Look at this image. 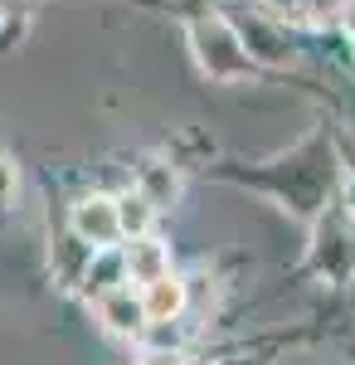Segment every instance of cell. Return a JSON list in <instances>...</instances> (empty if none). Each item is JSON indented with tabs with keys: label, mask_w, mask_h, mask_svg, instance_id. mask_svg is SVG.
Segmentation results:
<instances>
[{
	"label": "cell",
	"mask_w": 355,
	"mask_h": 365,
	"mask_svg": "<svg viewBox=\"0 0 355 365\" xmlns=\"http://www.w3.org/2000/svg\"><path fill=\"white\" fill-rule=\"evenodd\" d=\"M190 44H195V58L200 68L219 78V83H234V78H248L253 73V54L244 49V34L219 20V15H200L190 20Z\"/></svg>",
	"instance_id": "cell-1"
},
{
	"label": "cell",
	"mask_w": 355,
	"mask_h": 365,
	"mask_svg": "<svg viewBox=\"0 0 355 365\" xmlns=\"http://www.w3.org/2000/svg\"><path fill=\"white\" fill-rule=\"evenodd\" d=\"M68 229H73V239L88 244V249H112L117 239H122V225H117V200L112 195H83L73 205V215H68Z\"/></svg>",
	"instance_id": "cell-2"
},
{
	"label": "cell",
	"mask_w": 355,
	"mask_h": 365,
	"mask_svg": "<svg viewBox=\"0 0 355 365\" xmlns=\"http://www.w3.org/2000/svg\"><path fill=\"white\" fill-rule=\"evenodd\" d=\"M98 317H103V327L117 331V336H137L141 327H146L141 292H132V287H108V292H98Z\"/></svg>",
	"instance_id": "cell-3"
},
{
	"label": "cell",
	"mask_w": 355,
	"mask_h": 365,
	"mask_svg": "<svg viewBox=\"0 0 355 365\" xmlns=\"http://www.w3.org/2000/svg\"><path fill=\"white\" fill-rule=\"evenodd\" d=\"M141 307H146V322H156V327L175 322V317L185 312V282L170 278V273L141 282Z\"/></svg>",
	"instance_id": "cell-4"
},
{
	"label": "cell",
	"mask_w": 355,
	"mask_h": 365,
	"mask_svg": "<svg viewBox=\"0 0 355 365\" xmlns=\"http://www.w3.org/2000/svg\"><path fill=\"white\" fill-rule=\"evenodd\" d=\"M122 263H127V278L132 282H151V278H161V273H170V253L151 234H137L127 244V253H122Z\"/></svg>",
	"instance_id": "cell-5"
},
{
	"label": "cell",
	"mask_w": 355,
	"mask_h": 365,
	"mask_svg": "<svg viewBox=\"0 0 355 365\" xmlns=\"http://www.w3.org/2000/svg\"><path fill=\"white\" fill-rule=\"evenodd\" d=\"M137 190L156 210H165V205H175V195H180V180H175V170L161 166V161H151V166H141V180H137Z\"/></svg>",
	"instance_id": "cell-6"
},
{
	"label": "cell",
	"mask_w": 355,
	"mask_h": 365,
	"mask_svg": "<svg viewBox=\"0 0 355 365\" xmlns=\"http://www.w3.org/2000/svg\"><path fill=\"white\" fill-rule=\"evenodd\" d=\"M151 215H156V205L141 195V190H132V195H117V225H122V234H146L151 229Z\"/></svg>",
	"instance_id": "cell-7"
},
{
	"label": "cell",
	"mask_w": 355,
	"mask_h": 365,
	"mask_svg": "<svg viewBox=\"0 0 355 365\" xmlns=\"http://www.w3.org/2000/svg\"><path fill=\"white\" fill-rule=\"evenodd\" d=\"M117 278H127L122 253L98 249V268H88V287H93V292H108V287H117Z\"/></svg>",
	"instance_id": "cell-8"
},
{
	"label": "cell",
	"mask_w": 355,
	"mask_h": 365,
	"mask_svg": "<svg viewBox=\"0 0 355 365\" xmlns=\"http://www.w3.org/2000/svg\"><path fill=\"white\" fill-rule=\"evenodd\" d=\"M341 10H346V0H302L307 25H336V20H341Z\"/></svg>",
	"instance_id": "cell-9"
},
{
	"label": "cell",
	"mask_w": 355,
	"mask_h": 365,
	"mask_svg": "<svg viewBox=\"0 0 355 365\" xmlns=\"http://www.w3.org/2000/svg\"><path fill=\"white\" fill-rule=\"evenodd\" d=\"M15 190H20V170H15L10 156H0V210L15 200Z\"/></svg>",
	"instance_id": "cell-10"
},
{
	"label": "cell",
	"mask_w": 355,
	"mask_h": 365,
	"mask_svg": "<svg viewBox=\"0 0 355 365\" xmlns=\"http://www.w3.org/2000/svg\"><path fill=\"white\" fill-rule=\"evenodd\" d=\"M25 10V0H0V20H10V15H20Z\"/></svg>",
	"instance_id": "cell-11"
},
{
	"label": "cell",
	"mask_w": 355,
	"mask_h": 365,
	"mask_svg": "<svg viewBox=\"0 0 355 365\" xmlns=\"http://www.w3.org/2000/svg\"><path fill=\"white\" fill-rule=\"evenodd\" d=\"M224 365H248V361H224Z\"/></svg>",
	"instance_id": "cell-12"
},
{
	"label": "cell",
	"mask_w": 355,
	"mask_h": 365,
	"mask_svg": "<svg viewBox=\"0 0 355 365\" xmlns=\"http://www.w3.org/2000/svg\"><path fill=\"white\" fill-rule=\"evenodd\" d=\"M351 20H355V5H351Z\"/></svg>",
	"instance_id": "cell-13"
}]
</instances>
